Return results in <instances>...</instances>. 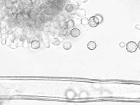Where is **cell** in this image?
Returning <instances> with one entry per match:
<instances>
[{"label":"cell","instance_id":"obj_29","mask_svg":"<svg viewBox=\"0 0 140 105\" xmlns=\"http://www.w3.org/2000/svg\"><path fill=\"white\" fill-rule=\"evenodd\" d=\"M1 43L2 45H6V38H4L1 40Z\"/></svg>","mask_w":140,"mask_h":105},{"label":"cell","instance_id":"obj_7","mask_svg":"<svg viewBox=\"0 0 140 105\" xmlns=\"http://www.w3.org/2000/svg\"><path fill=\"white\" fill-rule=\"evenodd\" d=\"M31 46H32V48L33 49H38L40 48V40H37V39H33V40L32 41V43H31Z\"/></svg>","mask_w":140,"mask_h":105},{"label":"cell","instance_id":"obj_20","mask_svg":"<svg viewBox=\"0 0 140 105\" xmlns=\"http://www.w3.org/2000/svg\"><path fill=\"white\" fill-rule=\"evenodd\" d=\"M25 22L24 20H21V21L17 22V26L19 28H23L25 26Z\"/></svg>","mask_w":140,"mask_h":105},{"label":"cell","instance_id":"obj_26","mask_svg":"<svg viewBox=\"0 0 140 105\" xmlns=\"http://www.w3.org/2000/svg\"><path fill=\"white\" fill-rule=\"evenodd\" d=\"M4 13H5V15H7V16H9V15L11 14V11H10V10H8V9H5V10Z\"/></svg>","mask_w":140,"mask_h":105},{"label":"cell","instance_id":"obj_2","mask_svg":"<svg viewBox=\"0 0 140 105\" xmlns=\"http://www.w3.org/2000/svg\"><path fill=\"white\" fill-rule=\"evenodd\" d=\"M99 24H100V21H99V19H98V18L96 16H93V17L90 18L89 24L88 25H90V26L92 27V28H95Z\"/></svg>","mask_w":140,"mask_h":105},{"label":"cell","instance_id":"obj_38","mask_svg":"<svg viewBox=\"0 0 140 105\" xmlns=\"http://www.w3.org/2000/svg\"><path fill=\"white\" fill-rule=\"evenodd\" d=\"M27 1H28V2H31V1H32V0H27Z\"/></svg>","mask_w":140,"mask_h":105},{"label":"cell","instance_id":"obj_11","mask_svg":"<svg viewBox=\"0 0 140 105\" xmlns=\"http://www.w3.org/2000/svg\"><path fill=\"white\" fill-rule=\"evenodd\" d=\"M87 48L90 50H94L97 48V44L95 41H90L87 43Z\"/></svg>","mask_w":140,"mask_h":105},{"label":"cell","instance_id":"obj_28","mask_svg":"<svg viewBox=\"0 0 140 105\" xmlns=\"http://www.w3.org/2000/svg\"><path fill=\"white\" fill-rule=\"evenodd\" d=\"M4 17H5V14L0 13V22H2L4 20Z\"/></svg>","mask_w":140,"mask_h":105},{"label":"cell","instance_id":"obj_8","mask_svg":"<svg viewBox=\"0 0 140 105\" xmlns=\"http://www.w3.org/2000/svg\"><path fill=\"white\" fill-rule=\"evenodd\" d=\"M74 9H75V7L73 5V4H71V3H69V4H67L65 6V10H66V13H72V11H74Z\"/></svg>","mask_w":140,"mask_h":105},{"label":"cell","instance_id":"obj_15","mask_svg":"<svg viewBox=\"0 0 140 105\" xmlns=\"http://www.w3.org/2000/svg\"><path fill=\"white\" fill-rule=\"evenodd\" d=\"M51 43H52L53 45H54V46H59V45L60 44V39L58 38H51Z\"/></svg>","mask_w":140,"mask_h":105},{"label":"cell","instance_id":"obj_23","mask_svg":"<svg viewBox=\"0 0 140 105\" xmlns=\"http://www.w3.org/2000/svg\"><path fill=\"white\" fill-rule=\"evenodd\" d=\"M29 46V42L27 40V39H25V41L23 42V46L25 48H27Z\"/></svg>","mask_w":140,"mask_h":105},{"label":"cell","instance_id":"obj_25","mask_svg":"<svg viewBox=\"0 0 140 105\" xmlns=\"http://www.w3.org/2000/svg\"><path fill=\"white\" fill-rule=\"evenodd\" d=\"M10 47H11V48H12V49H15V48H17L18 47V45L17 43H15L13 42L11 46H10Z\"/></svg>","mask_w":140,"mask_h":105},{"label":"cell","instance_id":"obj_9","mask_svg":"<svg viewBox=\"0 0 140 105\" xmlns=\"http://www.w3.org/2000/svg\"><path fill=\"white\" fill-rule=\"evenodd\" d=\"M66 28H68L69 29L73 28L75 26V21L72 19H68V20L66 22Z\"/></svg>","mask_w":140,"mask_h":105},{"label":"cell","instance_id":"obj_24","mask_svg":"<svg viewBox=\"0 0 140 105\" xmlns=\"http://www.w3.org/2000/svg\"><path fill=\"white\" fill-rule=\"evenodd\" d=\"M13 43V42H12L11 39L8 37L6 38V45H7V46H11V43Z\"/></svg>","mask_w":140,"mask_h":105},{"label":"cell","instance_id":"obj_37","mask_svg":"<svg viewBox=\"0 0 140 105\" xmlns=\"http://www.w3.org/2000/svg\"><path fill=\"white\" fill-rule=\"evenodd\" d=\"M2 37V34L0 33V41H1V38Z\"/></svg>","mask_w":140,"mask_h":105},{"label":"cell","instance_id":"obj_5","mask_svg":"<svg viewBox=\"0 0 140 105\" xmlns=\"http://www.w3.org/2000/svg\"><path fill=\"white\" fill-rule=\"evenodd\" d=\"M81 35V31L77 28H73L71 30V33H70V36L72 37H78Z\"/></svg>","mask_w":140,"mask_h":105},{"label":"cell","instance_id":"obj_34","mask_svg":"<svg viewBox=\"0 0 140 105\" xmlns=\"http://www.w3.org/2000/svg\"><path fill=\"white\" fill-rule=\"evenodd\" d=\"M137 47H138V48L140 50V41L138 43V44H137Z\"/></svg>","mask_w":140,"mask_h":105},{"label":"cell","instance_id":"obj_3","mask_svg":"<svg viewBox=\"0 0 140 105\" xmlns=\"http://www.w3.org/2000/svg\"><path fill=\"white\" fill-rule=\"evenodd\" d=\"M44 13L46 15V16H52L55 13L54 12V8L52 5H48L46 6L43 11Z\"/></svg>","mask_w":140,"mask_h":105},{"label":"cell","instance_id":"obj_39","mask_svg":"<svg viewBox=\"0 0 140 105\" xmlns=\"http://www.w3.org/2000/svg\"><path fill=\"white\" fill-rule=\"evenodd\" d=\"M5 1H6V0H5Z\"/></svg>","mask_w":140,"mask_h":105},{"label":"cell","instance_id":"obj_30","mask_svg":"<svg viewBox=\"0 0 140 105\" xmlns=\"http://www.w3.org/2000/svg\"><path fill=\"white\" fill-rule=\"evenodd\" d=\"M47 1L51 4H54L56 2L57 0H47Z\"/></svg>","mask_w":140,"mask_h":105},{"label":"cell","instance_id":"obj_36","mask_svg":"<svg viewBox=\"0 0 140 105\" xmlns=\"http://www.w3.org/2000/svg\"><path fill=\"white\" fill-rule=\"evenodd\" d=\"M11 1H12L14 3H16V2H17V0H11Z\"/></svg>","mask_w":140,"mask_h":105},{"label":"cell","instance_id":"obj_16","mask_svg":"<svg viewBox=\"0 0 140 105\" xmlns=\"http://www.w3.org/2000/svg\"><path fill=\"white\" fill-rule=\"evenodd\" d=\"M72 48V43L70 42H65L63 43V48L66 50H69Z\"/></svg>","mask_w":140,"mask_h":105},{"label":"cell","instance_id":"obj_12","mask_svg":"<svg viewBox=\"0 0 140 105\" xmlns=\"http://www.w3.org/2000/svg\"><path fill=\"white\" fill-rule=\"evenodd\" d=\"M70 33H71V29L68 28H63V33H62V36L64 37H69L70 36Z\"/></svg>","mask_w":140,"mask_h":105},{"label":"cell","instance_id":"obj_10","mask_svg":"<svg viewBox=\"0 0 140 105\" xmlns=\"http://www.w3.org/2000/svg\"><path fill=\"white\" fill-rule=\"evenodd\" d=\"M14 5V3L11 1V0H6L5 2V9H8L11 10Z\"/></svg>","mask_w":140,"mask_h":105},{"label":"cell","instance_id":"obj_33","mask_svg":"<svg viewBox=\"0 0 140 105\" xmlns=\"http://www.w3.org/2000/svg\"><path fill=\"white\" fill-rule=\"evenodd\" d=\"M79 2L81 3H85V2H88V0H79Z\"/></svg>","mask_w":140,"mask_h":105},{"label":"cell","instance_id":"obj_35","mask_svg":"<svg viewBox=\"0 0 140 105\" xmlns=\"http://www.w3.org/2000/svg\"><path fill=\"white\" fill-rule=\"evenodd\" d=\"M67 105H75V104H73V103H68V104H67Z\"/></svg>","mask_w":140,"mask_h":105},{"label":"cell","instance_id":"obj_6","mask_svg":"<svg viewBox=\"0 0 140 105\" xmlns=\"http://www.w3.org/2000/svg\"><path fill=\"white\" fill-rule=\"evenodd\" d=\"M75 13L78 17H84L86 15V12L84 8H81L76 9Z\"/></svg>","mask_w":140,"mask_h":105},{"label":"cell","instance_id":"obj_17","mask_svg":"<svg viewBox=\"0 0 140 105\" xmlns=\"http://www.w3.org/2000/svg\"><path fill=\"white\" fill-rule=\"evenodd\" d=\"M57 19H58V20L61 22H64L66 21V17L65 15H63V14H58V17H57Z\"/></svg>","mask_w":140,"mask_h":105},{"label":"cell","instance_id":"obj_32","mask_svg":"<svg viewBox=\"0 0 140 105\" xmlns=\"http://www.w3.org/2000/svg\"><path fill=\"white\" fill-rule=\"evenodd\" d=\"M98 18V19H99V21H100V22H102V17H101V16H96Z\"/></svg>","mask_w":140,"mask_h":105},{"label":"cell","instance_id":"obj_21","mask_svg":"<svg viewBox=\"0 0 140 105\" xmlns=\"http://www.w3.org/2000/svg\"><path fill=\"white\" fill-rule=\"evenodd\" d=\"M23 28V31L24 33H28L29 32V26H27V25H25V26L22 28Z\"/></svg>","mask_w":140,"mask_h":105},{"label":"cell","instance_id":"obj_22","mask_svg":"<svg viewBox=\"0 0 140 105\" xmlns=\"http://www.w3.org/2000/svg\"><path fill=\"white\" fill-rule=\"evenodd\" d=\"M11 11V13H18V10H17V7L14 5V7L10 10Z\"/></svg>","mask_w":140,"mask_h":105},{"label":"cell","instance_id":"obj_13","mask_svg":"<svg viewBox=\"0 0 140 105\" xmlns=\"http://www.w3.org/2000/svg\"><path fill=\"white\" fill-rule=\"evenodd\" d=\"M53 27L54 29H60L61 28V26H60V22L58 20V19H56L54 20L53 22Z\"/></svg>","mask_w":140,"mask_h":105},{"label":"cell","instance_id":"obj_4","mask_svg":"<svg viewBox=\"0 0 140 105\" xmlns=\"http://www.w3.org/2000/svg\"><path fill=\"white\" fill-rule=\"evenodd\" d=\"M34 26L35 29H39V30H40V31H42L43 27L44 26V23L42 21H40L39 19H36L34 24Z\"/></svg>","mask_w":140,"mask_h":105},{"label":"cell","instance_id":"obj_1","mask_svg":"<svg viewBox=\"0 0 140 105\" xmlns=\"http://www.w3.org/2000/svg\"><path fill=\"white\" fill-rule=\"evenodd\" d=\"M126 49L127 51L130 53H134L136 52V50L138 48L137 47V43H135L134 41H129L126 44Z\"/></svg>","mask_w":140,"mask_h":105},{"label":"cell","instance_id":"obj_27","mask_svg":"<svg viewBox=\"0 0 140 105\" xmlns=\"http://www.w3.org/2000/svg\"><path fill=\"white\" fill-rule=\"evenodd\" d=\"M5 0H0V8H2V7L5 6Z\"/></svg>","mask_w":140,"mask_h":105},{"label":"cell","instance_id":"obj_18","mask_svg":"<svg viewBox=\"0 0 140 105\" xmlns=\"http://www.w3.org/2000/svg\"><path fill=\"white\" fill-rule=\"evenodd\" d=\"M81 23L83 25V26H86V25L89 24V19L86 17H83L81 20Z\"/></svg>","mask_w":140,"mask_h":105},{"label":"cell","instance_id":"obj_19","mask_svg":"<svg viewBox=\"0 0 140 105\" xmlns=\"http://www.w3.org/2000/svg\"><path fill=\"white\" fill-rule=\"evenodd\" d=\"M18 39H19V41L23 42V41L25 40V39H26V36H25V34H20L19 36L18 37Z\"/></svg>","mask_w":140,"mask_h":105},{"label":"cell","instance_id":"obj_31","mask_svg":"<svg viewBox=\"0 0 140 105\" xmlns=\"http://www.w3.org/2000/svg\"><path fill=\"white\" fill-rule=\"evenodd\" d=\"M119 46L122 47V48H123V47H125V43H123V42H122V43H120V44H119Z\"/></svg>","mask_w":140,"mask_h":105},{"label":"cell","instance_id":"obj_14","mask_svg":"<svg viewBox=\"0 0 140 105\" xmlns=\"http://www.w3.org/2000/svg\"><path fill=\"white\" fill-rule=\"evenodd\" d=\"M25 34V36H26V39L29 42V41H32L33 40V38H34V34L33 33H31V32H28L26 34Z\"/></svg>","mask_w":140,"mask_h":105}]
</instances>
